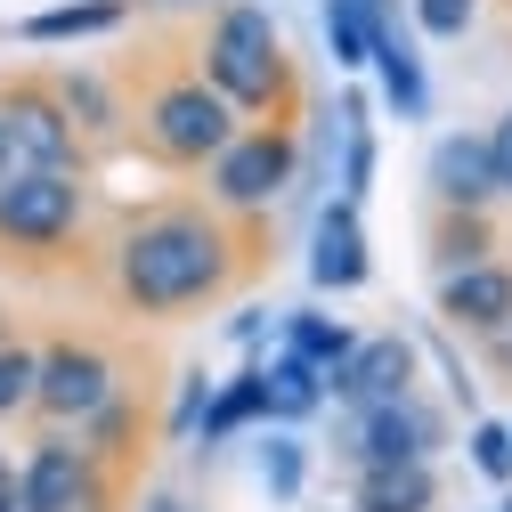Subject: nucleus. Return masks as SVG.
Returning a JSON list of instances; mask_svg holds the SVG:
<instances>
[{"label": "nucleus", "mask_w": 512, "mask_h": 512, "mask_svg": "<svg viewBox=\"0 0 512 512\" xmlns=\"http://www.w3.org/2000/svg\"><path fill=\"white\" fill-rule=\"evenodd\" d=\"M90 228V179L82 171H17L0 179V252L17 261H57Z\"/></svg>", "instance_id": "39448f33"}, {"label": "nucleus", "mask_w": 512, "mask_h": 512, "mask_svg": "<svg viewBox=\"0 0 512 512\" xmlns=\"http://www.w3.org/2000/svg\"><path fill=\"white\" fill-rule=\"evenodd\" d=\"M204 415H212V374H204V366H187V374H179V399H171V415H163V439L187 447V439L204 431Z\"/></svg>", "instance_id": "a878e982"}, {"label": "nucleus", "mask_w": 512, "mask_h": 512, "mask_svg": "<svg viewBox=\"0 0 512 512\" xmlns=\"http://www.w3.org/2000/svg\"><path fill=\"white\" fill-rule=\"evenodd\" d=\"M293 179H301L293 131H285V122H244V131L204 163V204L220 220H269Z\"/></svg>", "instance_id": "20e7f679"}, {"label": "nucleus", "mask_w": 512, "mask_h": 512, "mask_svg": "<svg viewBox=\"0 0 512 512\" xmlns=\"http://www.w3.org/2000/svg\"><path fill=\"white\" fill-rule=\"evenodd\" d=\"M147 512H179V504H171V496H155V504H147Z\"/></svg>", "instance_id": "72a5a7b5"}, {"label": "nucleus", "mask_w": 512, "mask_h": 512, "mask_svg": "<svg viewBox=\"0 0 512 512\" xmlns=\"http://www.w3.org/2000/svg\"><path fill=\"white\" fill-rule=\"evenodd\" d=\"M415 374H423V342L415 334H358V350L326 374V399L334 407H391V399H415Z\"/></svg>", "instance_id": "9d476101"}, {"label": "nucleus", "mask_w": 512, "mask_h": 512, "mask_svg": "<svg viewBox=\"0 0 512 512\" xmlns=\"http://www.w3.org/2000/svg\"><path fill=\"white\" fill-rule=\"evenodd\" d=\"M252 415L269 423V399H261V358H252L244 374H228V382H212V415H204V431H196V439H204V447H220V439H228V431H244Z\"/></svg>", "instance_id": "5701e85b"}, {"label": "nucleus", "mask_w": 512, "mask_h": 512, "mask_svg": "<svg viewBox=\"0 0 512 512\" xmlns=\"http://www.w3.org/2000/svg\"><path fill=\"white\" fill-rule=\"evenodd\" d=\"M0 512H17V464H9V447H0Z\"/></svg>", "instance_id": "7c9ffc66"}, {"label": "nucleus", "mask_w": 512, "mask_h": 512, "mask_svg": "<svg viewBox=\"0 0 512 512\" xmlns=\"http://www.w3.org/2000/svg\"><path fill=\"white\" fill-rule=\"evenodd\" d=\"M139 423H147V415H139V399H131V391H114L98 415H82V423H74V447H82L90 464H114V456H131V447H139Z\"/></svg>", "instance_id": "4be33fe9"}, {"label": "nucleus", "mask_w": 512, "mask_h": 512, "mask_svg": "<svg viewBox=\"0 0 512 512\" xmlns=\"http://www.w3.org/2000/svg\"><path fill=\"white\" fill-rule=\"evenodd\" d=\"M439 326L456 334H512V261H472V269H447L439 277Z\"/></svg>", "instance_id": "9b49d317"}, {"label": "nucleus", "mask_w": 512, "mask_h": 512, "mask_svg": "<svg viewBox=\"0 0 512 512\" xmlns=\"http://www.w3.org/2000/svg\"><path fill=\"white\" fill-rule=\"evenodd\" d=\"M236 131H244L236 106H228L196 66H187V74H163V82L147 90V106H139V139H147V155L171 163V171H204Z\"/></svg>", "instance_id": "7ed1b4c3"}, {"label": "nucleus", "mask_w": 512, "mask_h": 512, "mask_svg": "<svg viewBox=\"0 0 512 512\" xmlns=\"http://www.w3.org/2000/svg\"><path fill=\"white\" fill-rule=\"evenodd\" d=\"M301 480H309V439L285 431V423H269V439H261V488H269L277 504H293Z\"/></svg>", "instance_id": "b1692460"}, {"label": "nucleus", "mask_w": 512, "mask_h": 512, "mask_svg": "<svg viewBox=\"0 0 512 512\" xmlns=\"http://www.w3.org/2000/svg\"><path fill=\"white\" fill-rule=\"evenodd\" d=\"M480 147H488V171H496V204H512V114H496V122H488Z\"/></svg>", "instance_id": "c756f323"}, {"label": "nucleus", "mask_w": 512, "mask_h": 512, "mask_svg": "<svg viewBox=\"0 0 512 512\" xmlns=\"http://www.w3.org/2000/svg\"><path fill=\"white\" fill-rule=\"evenodd\" d=\"M472 472H488L496 488H512V423L472 415Z\"/></svg>", "instance_id": "cd10ccee"}, {"label": "nucleus", "mask_w": 512, "mask_h": 512, "mask_svg": "<svg viewBox=\"0 0 512 512\" xmlns=\"http://www.w3.org/2000/svg\"><path fill=\"white\" fill-rule=\"evenodd\" d=\"M277 350H285V358H301V366H317V374H334V366L358 350V334L342 326V317H326V309H285Z\"/></svg>", "instance_id": "f3484780"}, {"label": "nucleus", "mask_w": 512, "mask_h": 512, "mask_svg": "<svg viewBox=\"0 0 512 512\" xmlns=\"http://www.w3.org/2000/svg\"><path fill=\"white\" fill-rule=\"evenodd\" d=\"M374 74H382V106H391L399 122H423L431 114V82H423V57L399 25H382L374 33Z\"/></svg>", "instance_id": "dca6fc26"}, {"label": "nucleus", "mask_w": 512, "mask_h": 512, "mask_svg": "<svg viewBox=\"0 0 512 512\" xmlns=\"http://www.w3.org/2000/svg\"><path fill=\"white\" fill-rule=\"evenodd\" d=\"M131 25V0H66V9H41L17 25V41H98V33H122Z\"/></svg>", "instance_id": "a211bd4d"}, {"label": "nucleus", "mask_w": 512, "mask_h": 512, "mask_svg": "<svg viewBox=\"0 0 512 512\" xmlns=\"http://www.w3.org/2000/svg\"><path fill=\"white\" fill-rule=\"evenodd\" d=\"M0 179H17V147H9V122H0Z\"/></svg>", "instance_id": "2f4dec72"}, {"label": "nucleus", "mask_w": 512, "mask_h": 512, "mask_svg": "<svg viewBox=\"0 0 512 512\" xmlns=\"http://www.w3.org/2000/svg\"><path fill=\"white\" fill-rule=\"evenodd\" d=\"M439 439H447V415L431 399H391V407H342L334 456L350 472H382V464H431Z\"/></svg>", "instance_id": "423d86ee"}, {"label": "nucleus", "mask_w": 512, "mask_h": 512, "mask_svg": "<svg viewBox=\"0 0 512 512\" xmlns=\"http://www.w3.org/2000/svg\"><path fill=\"white\" fill-rule=\"evenodd\" d=\"M496 512H512V496H504V504H496Z\"/></svg>", "instance_id": "f704fd0d"}, {"label": "nucleus", "mask_w": 512, "mask_h": 512, "mask_svg": "<svg viewBox=\"0 0 512 512\" xmlns=\"http://www.w3.org/2000/svg\"><path fill=\"white\" fill-rule=\"evenodd\" d=\"M114 391H122V374H114L106 342H90V334H57V342H41L33 415H41L49 431H74V423H82V415H98Z\"/></svg>", "instance_id": "0eeeda50"}, {"label": "nucleus", "mask_w": 512, "mask_h": 512, "mask_svg": "<svg viewBox=\"0 0 512 512\" xmlns=\"http://www.w3.org/2000/svg\"><path fill=\"white\" fill-rule=\"evenodd\" d=\"M244 244L212 204H155L106 252V285L131 317H187L236 285Z\"/></svg>", "instance_id": "f257e3e1"}, {"label": "nucleus", "mask_w": 512, "mask_h": 512, "mask_svg": "<svg viewBox=\"0 0 512 512\" xmlns=\"http://www.w3.org/2000/svg\"><path fill=\"white\" fill-rule=\"evenodd\" d=\"M374 187V131H366V98H350V147H342V204H366Z\"/></svg>", "instance_id": "bb28decb"}, {"label": "nucleus", "mask_w": 512, "mask_h": 512, "mask_svg": "<svg viewBox=\"0 0 512 512\" xmlns=\"http://www.w3.org/2000/svg\"><path fill=\"white\" fill-rule=\"evenodd\" d=\"M0 342H9V326H0Z\"/></svg>", "instance_id": "c9c22d12"}, {"label": "nucleus", "mask_w": 512, "mask_h": 512, "mask_svg": "<svg viewBox=\"0 0 512 512\" xmlns=\"http://www.w3.org/2000/svg\"><path fill=\"white\" fill-rule=\"evenodd\" d=\"M472 261H496V220L488 212H439L431 220V269H472Z\"/></svg>", "instance_id": "412c9836"}, {"label": "nucleus", "mask_w": 512, "mask_h": 512, "mask_svg": "<svg viewBox=\"0 0 512 512\" xmlns=\"http://www.w3.org/2000/svg\"><path fill=\"white\" fill-rule=\"evenodd\" d=\"M374 277V261H366V220H358V204H326L317 212V228H309V285L317 293H358Z\"/></svg>", "instance_id": "ddd939ff"}, {"label": "nucleus", "mask_w": 512, "mask_h": 512, "mask_svg": "<svg viewBox=\"0 0 512 512\" xmlns=\"http://www.w3.org/2000/svg\"><path fill=\"white\" fill-rule=\"evenodd\" d=\"M431 504H439V472H431V464L358 472V496H350V512H431Z\"/></svg>", "instance_id": "6ab92c4d"}, {"label": "nucleus", "mask_w": 512, "mask_h": 512, "mask_svg": "<svg viewBox=\"0 0 512 512\" xmlns=\"http://www.w3.org/2000/svg\"><path fill=\"white\" fill-rule=\"evenodd\" d=\"M423 187H431L439 212H496V171H488L480 131H447L423 163Z\"/></svg>", "instance_id": "f8f14e48"}, {"label": "nucleus", "mask_w": 512, "mask_h": 512, "mask_svg": "<svg viewBox=\"0 0 512 512\" xmlns=\"http://www.w3.org/2000/svg\"><path fill=\"white\" fill-rule=\"evenodd\" d=\"M399 25V0H326V49H334V74L374 66V33Z\"/></svg>", "instance_id": "2eb2a0df"}, {"label": "nucleus", "mask_w": 512, "mask_h": 512, "mask_svg": "<svg viewBox=\"0 0 512 512\" xmlns=\"http://www.w3.org/2000/svg\"><path fill=\"white\" fill-rule=\"evenodd\" d=\"M49 90H57V106H66V122H74L82 147H114L122 122H131V114H122V90H114L106 74H90V66H66Z\"/></svg>", "instance_id": "4468645a"}, {"label": "nucleus", "mask_w": 512, "mask_h": 512, "mask_svg": "<svg viewBox=\"0 0 512 512\" xmlns=\"http://www.w3.org/2000/svg\"><path fill=\"white\" fill-rule=\"evenodd\" d=\"M261 399H269V423H309L317 407H326V374H317V366H301V358H261Z\"/></svg>", "instance_id": "aec40b11"}, {"label": "nucleus", "mask_w": 512, "mask_h": 512, "mask_svg": "<svg viewBox=\"0 0 512 512\" xmlns=\"http://www.w3.org/2000/svg\"><path fill=\"white\" fill-rule=\"evenodd\" d=\"M171 9H220V0H171Z\"/></svg>", "instance_id": "473e14b6"}, {"label": "nucleus", "mask_w": 512, "mask_h": 512, "mask_svg": "<svg viewBox=\"0 0 512 512\" xmlns=\"http://www.w3.org/2000/svg\"><path fill=\"white\" fill-rule=\"evenodd\" d=\"M33 374H41V350L9 334V342H0V423L33 415Z\"/></svg>", "instance_id": "393cba45"}, {"label": "nucleus", "mask_w": 512, "mask_h": 512, "mask_svg": "<svg viewBox=\"0 0 512 512\" xmlns=\"http://www.w3.org/2000/svg\"><path fill=\"white\" fill-rule=\"evenodd\" d=\"M472 17H480V0H415V25H423L431 41H464Z\"/></svg>", "instance_id": "c85d7f7f"}, {"label": "nucleus", "mask_w": 512, "mask_h": 512, "mask_svg": "<svg viewBox=\"0 0 512 512\" xmlns=\"http://www.w3.org/2000/svg\"><path fill=\"white\" fill-rule=\"evenodd\" d=\"M196 74L236 106V122H277V106L293 90L277 17L261 9V0H220V9L204 17V41H196Z\"/></svg>", "instance_id": "f03ea898"}, {"label": "nucleus", "mask_w": 512, "mask_h": 512, "mask_svg": "<svg viewBox=\"0 0 512 512\" xmlns=\"http://www.w3.org/2000/svg\"><path fill=\"white\" fill-rule=\"evenodd\" d=\"M0 122H9L17 171H82V155H90L49 82H0Z\"/></svg>", "instance_id": "1a4fd4ad"}, {"label": "nucleus", "mask_w": 512, "mask_h": 512, "mask_svg": "<svg viewBox=\"0 0 512 512\" xmlns=\"http://www.w3.org/2000/svg\"><path fill=\"white\" fill-rule=\"evenodd\" d=\"M17 512H106V464H90L74 431H41L17 464Z\"/></svg>", "instance_id": "6e6552de"}]
</instances>
